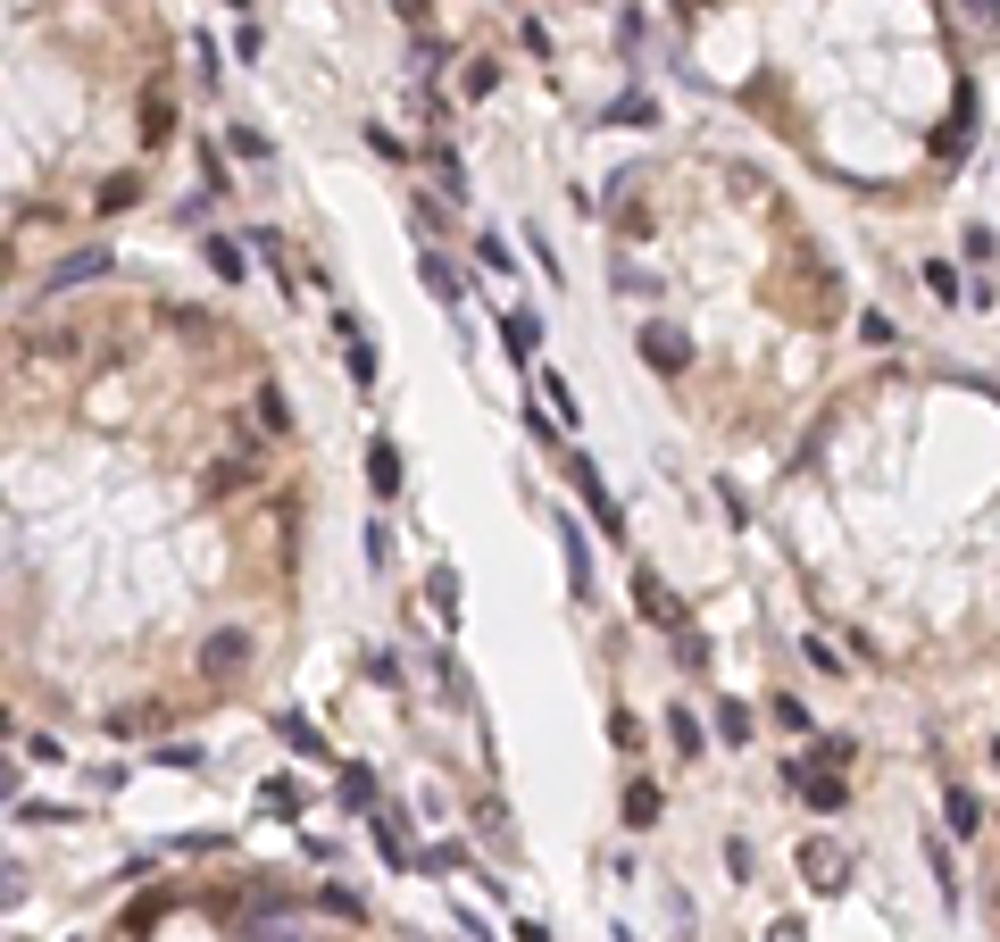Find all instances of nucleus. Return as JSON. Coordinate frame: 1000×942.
<instances>
[{
	"label": "nucleus",
	"mask_w": 1000,
	"mask_h": 942,
	"mask_svg": "<svg viewBox=\"0 0 1000 942\" xmlns=\"http://www.w3.org/2000/svg\"><path fill=\"white\" fill-rule=\"evenodd\" d=\"M767 534L875 676L1000 667V384L950 358L842 376L784 442Z\"/></svg>",
	"instance_id": "f03ea898"
},
{
	"label": "nucleus",
	"mask_w": 1000,
	"mask_h": 942,
	"mask_svg": "<svg viewBox=\"0 0 1000 942\" xmlns=\"http://www.w3.org/2000/svg\"><path fill=\"white\" fill-rule=\"evenodd\" d=\"M709 93L868 208H925L976 151V67L943 0H676Z\"/></svg>",
	"instance_id": "20e7f679"
},
{
	"label": "nucleus",
	"mask_w": 1000,
	"mask_h": 942,
	"mask_svg": "<svg viewBox=\"0 0 1000 942\" xmlns=\"http://www.w3.org/2000/svg\"><path fill=\"white\" fill-rule=\"evenodd\" d=\"M100 942H393L359 901L292 876H175L133 892Z\"/></svg>",
	"instance_id": "39448f33"
},
{
	"label": "nucleus",
	"mask_w": 1000,
	"mask_h": 942,
	"mask_svg": "<svg viewBox=\"0 0 1000 942\" xmlns=\"http://www.w3.org/2000/svg\"><path fill=\"white\" fill-rule=\"evenodd\" d=\"M983 901H992V925H1000V810H992V885H983Z\"/></svg>",
	"instance_id": "423d86ee"
},
{
	"label": "nucleus",
	"mask_w": 1000,
	"mask_h": 942,
	"mask_svg": "<svg viewBox=\"0 0 1000 942\" xmlns=\"http://www.w3.org/2000/svg\"><path fill=\"white\" fill-rule=\"evenodd\" d=\"M609 301L667 400L734 451H784L834 393L850 276L734 151H659L609 184Z\"/></svg>",
	"instance_id": "7ed1b4c3"
},
{
	"label": "nucleus",
	"mask_w": 1000,
	"mask_h": 942,
	"mask_svg": "<svg viewBox=\"0 0 1000 942\" xmlns=\"http://www.w3.org/2000/svg\"><path fill=\"white\" fill-rule=\"evenodd\" d=\"M309 567V451L208 301L84 283L0 325V693L109 742L276 676Z\"/></svg>",
	"instance_id": "f257e3e1"
}]
</instances>
